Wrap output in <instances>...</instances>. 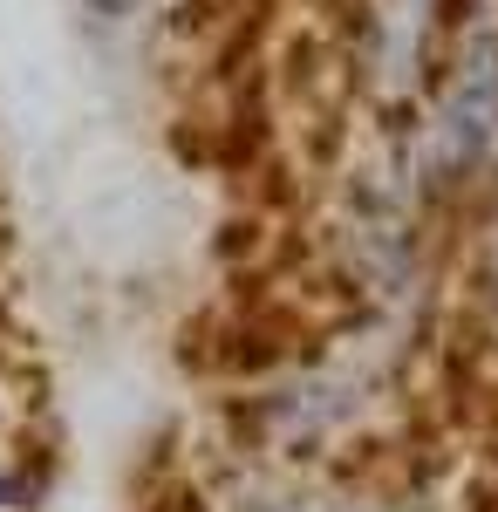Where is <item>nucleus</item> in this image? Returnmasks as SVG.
<instances>
[]
</instances>
